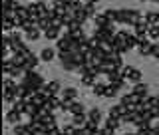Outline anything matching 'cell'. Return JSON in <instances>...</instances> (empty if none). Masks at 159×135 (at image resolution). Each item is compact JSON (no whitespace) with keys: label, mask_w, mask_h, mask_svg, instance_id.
Instances as JSON below:
<instances>
[{"label":"cell","mask_w":159,"mask_h":135,"mask_svg":"<svg viewBox=\"0 0 159 135\" xmlns=\"http://www.w3.org/2000/svg\"><path fill=\"white\" fill-rule=\"evenodd\" d=\"M22 83H26L28 88H34L36 92H40L44 86H46V82H44V78L40 76V74H36L34 70H28L26 74H24V78H22Z\"/></svg>","instance_id":"cell-1"},{"label":"cell","mask_w":159,"mask_h":135,"mask_svg":"<svg viewBox=\"0 0 159 135\" xmlns=\"http://www.w3.org/2000/svg\"><path fill=\"white\" fill-rule=\"evenodd\" d=\"M127 34H129V32L121 30V32H116V36H113L111 44H113V50H116L117 54H125V52H129L127 46H125V38H127Z\"/></svg>","instance_id":"cell-2"},{"label":"cell","mask_w":159,"mask_h":135,"mask_svg":"<svg viewBox=\"0 0 159 135\" xmlns=\"http://www.w3.org/2000/svg\"><path fill=\"white\" fill-rule=\"evenodd\" d=\"M151 38L149 36H141L139 38V44H137V50H139V54H141L143 58H151Z\"/></svg>","instance_id":"cell-3"},{"label":"cell","mask_w":159,"mask_h":135,"mask_svg":"<svg viewBox=\"0 0 159 135\" xmlns=\"http://www.w3.org/2000/svg\"><path fill=\"white\" fill-rule=\"evenodd\" d=\"M123 76H125L129 82H133V83H137V82H141V70H137V68H133V66H123Z\"/></svg>","instance_id":"cell-4"},{"label":"cell","mask_w":159,"mask_h":135,"mask_svg":"<svg viewBox=\"0 0 159 135\" xmlns=\"http://www.w3.org/2000/svg\"><path fill=\"white\" fill-rule=\"evenodd\" d=\"M127 111H129V107L125 106V103H121V101H119L117 106H111V107H109V115H113V117H119V119H121L123 115H125Z\"/></svg>","instance_id":"cell-5"},{"label":"cell","mask_w":159,"mask_h":135,"mask_svg":"<svg viewBox=\"0 0 159 135\" xmlns=\"http://www.w3.org/2000/svg\"><path fill=\"white\" fill-rule=\"evenodd\" d=\"M149 26H151V24H149L145 18H141V20H139V22L135 24V26H133V28H135V34H137L139 38H141V36H147V32H149Z\"/></svg>","instance_id":"cell-6"},{"label":"cell","mask_w":159,"mask_h":135,"mask_svg":"<svg viewBox=\"0 0 159 135\" xmlns=\"http://www.w3.org/2000/svg\"><path fill=\"white\" fill-rule=\"evenodd\" d=\"M40 92H44L46 96L50 97V96H58V92H60V82H50V83H46Z\"/></svg>","instance_id":"cell-7"},{"label":"cell","mask_w":159,"mask_h":135,"mask_svg":"<svg viewBox=\"0 0 159 135\" xmlns=\"http://www.w3.org/2000/svg\"><path fill=\"white\" fill-rule=\"evenodd\" d=\"M20 119H22V111H18V109H14V107L6 113V121L8 123H14V125H16V123H20Z\"/></svg>","instance_id":"cell-8"},{"label":"cell","mask_w":159,"mask_h":135,"mask_svg":"<svg viewBox=\"0 0 159 135\" xmlns=\"http://www.w3.org/2000/svg\"><path fill=\"white\" fill-rule=\"evenodd\" d=\"M60 26H52V28H48V30H44V38L46 40H50V42H52V40H58L60 38Z\"/></svg>","instance_id":"cell-9"},{"label":"cell","mask_w":159,"mask_h":135,"mask_svg":"<svg viewBox=\"0 0 159 135\" xmlns=\"http://www.w3.org/2000/svg\"><path fill=\"white\" fill-rule=\"evenodd\" d=\"M88 113H76V115H74V119H72V123L76 127H86L88 125Z\"/></svg>","instance_id":"cell-10"},{"label":"cell","mask_w":159,"mask_h":135,"mask_svg":"<svg viewBox=\"0 0 159 135\" xmlns=\"http://www.w3.org/2000/svg\"><path fill=\"white\" fill-rule=\"evenodd\" d=\"M60 103H62V99H60L58 96H50V97H48V101H46V106H44V107H48L50 111H54V109H60Z\"/></svg>","instance_id":"cell-11"},{"label":"cell","mask_w":159,"mask_h":135,"mask_svg":"<svg viewBox=\"0 0 159 135\" xmlns=\"http://www.w3.org/2000/svg\"><path fill=\"white\" fill-rule=\"evenodd\" d=\"M14 135H32V129H30V123L28 125H22V123H16L14 125Z\"/></svg>","instance_id":"cell-12"},{"label":"cell","mask_w":159,"mask_h":135,"mask_svg":"<svg viewBox=\"0 0 159 135\" xmlns=\"http://www.w3.org/2000/svg\"><path fill=\"white\" fill-rule=\"evenodd\" d=\"M36 26H38L40 30H48V28L54 26V22H52V18H50V16H40V20H38Z\"/></svg>","instance_id":"cell-13"},{"label":"cell","mask_w":159,"mask_h":135,"mask_svg":"<svg viewBox=\"0 0 159 135\" xmlns=\"http://www.w3.org/2000/svg\"><path fill=\"white\" fill-rule=\"evenodd\" d=\"M137 44H139V36L135 32L133 34H127V38H125V46L127 50H131V48H137Z\"/></svg>","instance_id":"cell-14"},{"label":"cell","mask_w":159,"mask_h":135,"mask_svg":"<svg viewBox=\"0 0 159 135\" xmlns=\"http://www.w3.org/2000/svg\"><path fill=\"white\" fill-rule=\"evenodd\" d=\"M119 123H121V119L113 117V115H107V119H106V127L113 129V131H117V129H119Z\"/></svg>","instance_id":"cell-15"},{"label":"cell","mask_w":159,"mask_h":135,"mask_svg":"<svg viewBox=\"0 0 159 135\" xmlns=\"http://www.w3.org/2000/svg\"><path fill=\"white\" fill-rule=\"evenodd\" d=\"M70 113H72V115H76V113H86V107H84V103H80V101H76V99H72Z\"/></svg>","instance_id":"cell-16"},{"label":"cell","mask_w":159,"mask_h":135,"mask_svg":"<svg viewBox=\"0 0 159 135\" xmlns=\"http://www.w3.org/2000/svg\"><path fill=\"white\" fill-rule=\"evenodd\" d=\"M147 89H149V86H147V83H141V82H137V83H135V88H133V92H135L137 96H141V97H147Z\"/></svg>","instance_id":"cell-17"},{"label":"cell","mask_w":159,"mask_h":135,"mask_svg":"<svg viewBox=\"0 0 159 135\" xmlns=\"http://www.w3.org/2000/svg\"><path fill=\"white\" fill-rule=\"evenodd\" d=\"M16 88V82L12 79V76H6L4 78V82H2V93L4 92H10V89H14Z\"/></svg>","instance_id":"cell-18"},{"label":"cell","mask_w":159,"mask_h":135,"mask_svg":"<svg viewBox=\"0 0 159 135\" xmlns=\"http://www.w3.org/2000/svg\"><path fill=\"white\" fill-rule=\"evenodd\" d=\"M40 58H42L44 62H52V60L56 58V52H54L52 48H44V50H42V54H40Z\"/></svg>","instance_id":"cell-19"},{"label":"cell","mask_w":159,"mask_h":135,"mask_svg":"<svg viewBox=\"0 0 159 135\" xmlns=\"http://www.w3.org/2000/svg\"><path fill=\"white\" fill-rule=\"evenodd\" d=\"M107 22H111V20H109L103 12L102 14H96V18H93V24H96V26H102V28L107 26Z\"/></svg>","instance_id":"cell-20"},{"label":"cell","mask_w":159,"mask_h":135,"mask_svg":"<svg viewBox=\"0 0 159 135\" xmlns=\"http://www.w3.org/2000/svg\"><path fill=\"white\" fill-rule=\"evenodd\" d=\"M42 123H44L46 127L56 125V115H54V111H50V113H46V115H42Z\"/></svg>","instance_id":"cell-21"},{"label":"cell","mask_w":159,"mask_h":135,"mask_svg":"<svg viewBox=\"0 0 159 135\" xmlns=\"http://www.w3.org/2000/svg\"><path fill=\"white\" fill-rule=\"evenodd\" d=\"M74 18H76V20H80V22H86V20H89L88 18V14H86V8H84V6H80V8H76V12H74Z\"/></svg>","instance_id":"cell-22"},{"label":"cell","mask_w":159,"mask_h":135,"mask_svg":"<svg viewBox=\"0 0 159 135\" xmlns=\"http://www.w3.org/2000/svg\"><path fill=\"white\" fill-rule=\"evenodd\" d=\"M62 68L64 70H68V72H78V70H80V66H78V62H76V60H68V62H62Z\"/></svg>","instance_id":"cell-23"},{"label":"cell","mask_w":159,"mask_h":135,"mask_svg":"<svg viewBox=\"0 0 159 135\" xmlns=\"http://www.w3.org/2000/svg\"><path fill=\"white\" fill-rule=\"evenodd\" d=\"M36 66H38V58L34 56V54H30V56L26 58V64H24V68H26V72H28V70H36Z\"/></svg>","instance_id":"cell-24"},{"label":"cell","mask_w":159,"mask_h":135,"mask_svg":"<svg viewBox=\"0 0 159 135\" xmlns=\"http://www.w3.org/2000/svg\"><path fill=\"white\" fill-rule=\"evenodd\" d=\"M38 38H40V28H38V26L30 28L28 32H26V40H30V42H36Z\"/></svg>","instance_id":"cell-25"},{"label":"cell","mask_w":159,"mask_h":135,"mask_svg":"<svg viewBox=\"0 0 159 135\" xmlns=\"http://www.w3.org/2000/svg\"><path fill=\"white\" fill-rule=\"evenodd\" d=\"M106 88H107V83H99V82H96V83L92 86L93 96H103V93H106Z\"/></svg>","instance_id":"cell-26"},{"label":"cell","mask_w":159,"mask_h":135,"mask_svg":"<svg viewBox=\"0 0 159 135\" xmlns=\"http://www.w3.org/2000/svg\"><path fill=\"white\" fill-rule=\"evenodd\" d=\"M88 117L92 119V121L99 123V121H102V111H99L98 107H93V109H89V111H88Z\"/></svg>","instance_id":"cell-27"},{"label":"cell","mask_w":159,"mask_h":135,"mask_svg":"<svg viewBox=\"0 0 159 135\" xmlns=\"http://www.w3.org/2000/svg\"><path fill=\"white\" fill-rule=\"evenodd\" d=\"M84 8H86V14H88V18H89V20L96 18V4L86 2V4H84Z\"/></svg>","instance_id":"cell-28"},{"label":"cell","mask_w":159,"mask_h":135,"mask_svg":"<svg viewBox=\"0 0 159 135\" xmlns=\"http://www.w3.org/2000/svg\"><path fill=\"white\" fill-rule=\"evenodd\" d=\"M62 96L66 97V99H76V97H78V89H76V88H66V89L62 92Z\"/></svg>","instance_id":"cell-29"},{"label":"cell","mask_w":159,"mask_h":135,"mask_svg":"<svg viewBox=\"0 0 159 135\" xmlns=\"http://www.w3.org/2000/svg\"><path fill=\"white\" fill-rule=\"evenodd\" d=\"M147 36L151 40H159V24H151V26H149Z\"/></svg>","instance_id":"cell-30"},{"label":"cell","mask_w":159,"mask_h":135,"mask_svg":"<svg viewBox=\"0 0 159 135\" xmlns=\"http://www.w3.org/2000/svg\"><path fill=\"white\" fill-rule=\"evenodd\" d=\"M117 92L119 89L113 86V83H107V88H106V93H103V97H116L117 96Z\"/></svg>","instance_id":"cell-31"},{"label":"cell","mask_w":159,"mask_h":135,"mask_svg":"<svg viewBox=\"0 0 159 135\" xmlns=\"http://www.w3.org/2000/svg\"><path fill=\"white\" fill-rule=\"evenodd\" d=\"M143 18H145L149 24H157V22H159V12H147Z\"/></svg>","instance_id":"cell-32"},{"label":"cell","mask_w":159,"mask_h":135,"mask_svg":"<svg viewBox=\"0 0 159 135\" xmlns=\"http://www.w3.org/2000/svg\"><path fill=\"white\" fill-rule=\"evenodd\" d=\"M4 32H12V30L14 28H16V26H14V22H12V18H10V16H4Z\"/></svg>","instance_id":"cell-33"},{"label":"cell","mask_w":159,"mask_h":135,"mask_svg":"<svg viewBox=\"0 0 159 135\" xmlns=\"http://www.w3.org/2000/svg\"><path fill=\"white\" fill-rule=\"evenodd\" d=\"M103 14H106V16H107L109 20H111V22H116V24H117V10H113V8H107Z\"/></svg>","instance_id":"cell-34"},{"label":"cell","mask_w":159,"mask_h":135,"mask_svg":"<svg viewBox=\"0 0 159 135\" xmlns=\"http://www.w3.org/2000/svg\"><path fill=\"white\" fill-rule=\"evenodd\" d=\"M34 26H36V24H34L32 20H30V18H26V20L22 22V26H20V28H22L24 32H28V30H30V28H34Z\"/></svg>","instance_id":"cell-35"},{"label":"cell","mask_w":159,"mask_h":135,"mask_svg":"<svg viewBox=\"0 0 159 135\" xmlns=\"http://www.w3.org/2000/svg\"><path fill=\"white\" fill-rule=\"evenodd\" d=\"M157 56H159V44L153 42L151 44V58H157Z\"/></svg>","instance_id":"cell-36"},{"label":"cell","mask_w":159,"mask_h":135,"mask_svg":"<svg viewBox=\"0 0 159 135\" xmlns=\"http://www.w3.org/2000/svg\"><path fill=\"white\" fill-rule=\"evenodd\" d=\"M58 133H64L60 127H56V125H52V127H48V135H58Z\"/></svg>","instance_id":"cell-37"},{"label":"cell","mask_w":159,"mask_h":135,"mask_svg":"<svg viewBox=\"0 0 159 135\" xmlns=\"http://www.w3.org/2000/svg\"><path fill=\"white\" fill-rule=\"evenodd\" d=\"M86 2H92V4H98V2H99V0H84V4H86Z\"/></svg>","instance_id":"cell-38"},{"label":"cell","mask_w":159,"mask_h":135,"mask_svg":"<svg viewBox=\"0 0 159 135\" xmlns=\"http://www.w3.org/2000/svg\"><path fill=\"white\" fill-rule=\"evenodd\" d=\"M157 103H159V93H157Z\"/></svg>","instance_id":"cell-39"},{"label":"cell","mask_w":159,"mask_h":135,"mask_svg":"<svg viewBox=\"0 0 159 135\" xmlns=\"http://www.w3.org/2000/svg\"><path fill=\"white\" fill-rule=\"evenodd\" d=\"M155 60H157V62H159V56H157V58H155Z\"/></svg>","instance_id":"cell-40"}]
</instances>
